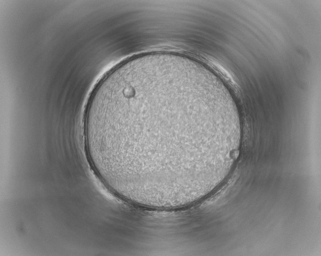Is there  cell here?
Wrapping results in <instances>:
<instances>
[{"label": "cell", "mask_w": 321, "mask_h": 256, "mask_svg": "<svg viewBox=\"0 0 321 256\" xmlns=\"http://www.w3.org/2000/svg\"><path fill=\"white\" fill-rule=\"evenodd\" d=\"M187 105L180 100L157 101L132 116L124 142L141 167L163 172L185 167L186 143L191 131Z\"/></svg>", "instance_id": "cell-1"}]
</instances>
